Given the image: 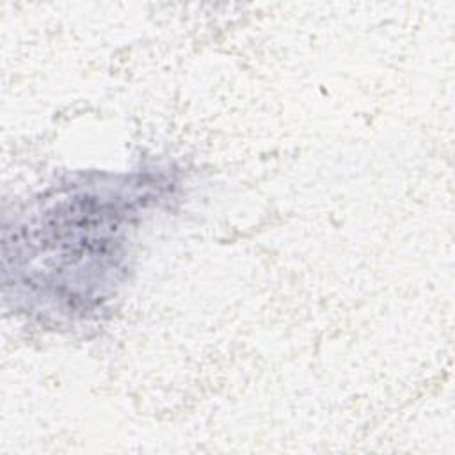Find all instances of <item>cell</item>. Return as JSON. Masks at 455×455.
I'll use <instances>...</instances> for the list:
<instances>
[{"label": "cell", "instance_id": "cell-1", "mask_svg": "<svg viewBox=\"0 0 455 455\" xmlns=\"http://www.w3.org/2000/svg\"><path fill=\"white\" fill-rule=\"evenodd\" d=\"M133 196V194H132ZM119 185L62 188L23 220L14 242L21 286L59 313H85L108 299L123 270L126 238L139 212Z\"/></svg>", "mask_w": 455, "mask_h": 455}]
</instances>
